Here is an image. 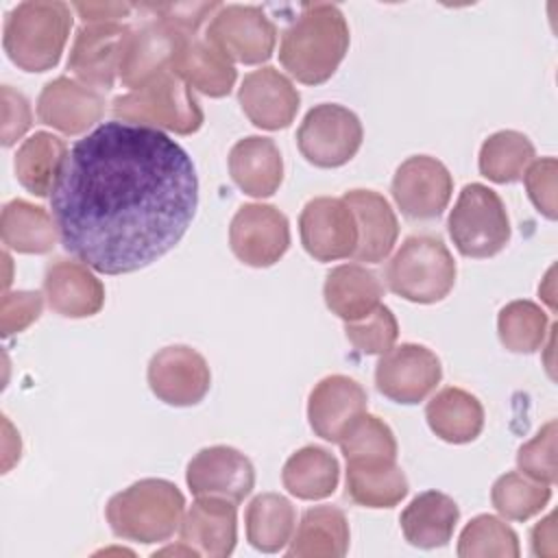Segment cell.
Returning <instances> with one entry per match:
<instances>
[{
  "label": "cell",
  "instance_id": "cell-1",
  "mask_svg": "<svg viewBox=\"0 0 558 558\" xmlns=\"http://www.w3.org/2000/svg\"><path fill=\"white\" fill-rule=\"evenodd\" d=\"M50 207L68 253L100 275H129L185 235L198 177L163 131L111 120L70 148Z\"/></svg>",
  "mask_w": 558,
  "mask_h": 558
},
{
  "label": "cell",
  "instance_id": "cell-2",
  "mask_svg": "<svg viewBox=\"0 0 558 558\" xmlns=\"http://www.w3.org/2000/svg\"><path fill=\"white\" fill-rule=\"evenodd\" d=\"M349 50V24L329 2L305 4L283 31L279 61L290 76L305 85H320L333 76Z\"/></svg>",
  "mask_w": 558,
  "mask_h": 558
},
{
  "label": "cell",
  "instance_id": "cell-3",
  "mask_svg": "<svg viewBox=\"0 0 558 558\" xmlns=\"http://www.w3.org/2000/svg\"><path fill=\"white\" fill-rule=\"evenodd\" d=\"M185 510L183 493L168 480H140L113 495L107 504L111 532L135 543L168 541L181 525Z\"/></svg>",
  "mask_w": 558,
  "mask_h": 558
},
{
  "label": "cell",
  "instance_id": "cell-4",
  "mask_svg": "<svg viewBox=\"0 0 558 558\" xmlns=\"http://www.w3.org/2000/svg\"><path fill=\"white\" fill-rule=\"evenodd\" d=\"M70 28L72 11L65 2H22L4 20V52L20 70L46 72L59 63Z\"/></svg>",
  "mask_w": 558,
  "mask_h": 558
},
{
  "label": "cell",
  "instance_id": "cell-5",
  "mask_svg": "<svg viewBox=\"0 0 558 558\" xmlns=\"http://www.w3.org/2000/svg\"><path fill=\"white\" fill-rule=\"evenodd\" d=\"M388 288L412 303H438L456 283V262L442 240L410 235L386 268Z\"/></svg>",
  "mask_w": 558,
  "mask_h": 558
},
{
  "label": "cell",
  "instance_id": "cell-6",
  "mask_svg": "<svg viewBox=\"0 0 558 558\" xmlns=\"http://www.w3.org/2000/svg\"><path fill=\"white\" fill-rule=\"evenodd\" d=\"M111 111L122 122L166 129L179 135L196 133L203 124V111L192 89L172 70L140 89L116 96Z\"/></svg>",
  "mask_w": 558,
  "mask_h": 558
},
{
  "label": "cell",
  "instance_id": "cell-7",
  "mask_svg": "<svg viewBox=\"0 0 558 558\" xmlns=\"http://www.w3.org/2000/svg\"><path fill=\"white\" fill-rule=\"evenodd\" d=\"M449 238L464 257H493L510 240V218L499 194L482 183L462 187L449 220Z\"/></svg>",
  "mask_w": 558,
  "mask_h": 558
},
{
  "label": "cell",
  "instance_id": "cell-8",
  "mask_svg": "<svg viewBox=\"0 0 558 558\" xmlns=\"http://www.w3.org/2000/svg\"><path fill=\"white\" fill-rule=\"evenodd\" d=\"M360 118L336 102H323L307 111L299 131L296 146L301 155L318 168H338L355 157L362 146Z\"/></svg>",
  "mask_w": 558,
  "mask_h": 558
},
{
  "label": "cell",
  "instance_id": "cell-9",
  "mask_svg": "<svg viewBox=\"0 0 558 558\" xmlns=\"http://www.w3.org/2000/svg\"><path fill=\"white\" fill-rule=\"evenodd\" d=\"M205 39L227 59L255 65L270 59L277 44V28L259 7L227 4L211 15Z\"/></svg>",
  "mask_w": 558,
  "mask_h": 558
},
{
  "label": "cell",
  "instance_id": "cell-10",
  "mask_svg": "<svg viewBox=\"0 0 558 558\" xmlns=\"http://www.w3.org/2000/svg\"><path fill=\"white\" fill-rule=\"evenodd\" d=\"M442 366L434 351L423 344H399L381 353L375 368L377 390L395 403L414 405L427 399L440 384Z\"/></svg>",
  "mask_w": 558,
  "mask_h": 558
},
{
  "label": "cell",
  "instance_id": "cell-11",
  "mask_svg": "<svg viewBox=\"0 0 558 558\" xmlns=\"http://www.w3.org/2000/svg\"><path fill=\"white\" fill-rule=\"evenodd\" d=\"M229 246L242 264L268 268L277 264L290 246L288 218L272 205H242L229 225Z\"/></svg>",
  "mask_w": 558,
  "mask_h": 558
},
{
  "label": "cell",
  "instance_id": "cell-12",
  "mask_svg": "<svg viewBox=\"0 0 558 558\" xmlns=\"http://www.w3.org/2000/svg\"><path fill=\"white\" fill-rule=\"evenodd\" d=\"M390 192L405 218L434 220L449 205L453 179L436 157L414 155L397 168Z\"/></svg>",
  "mask_w": 558,
  "mask_h": 558
},
{
  "label": "cell",
  "instance_id": "cell-13",
  "mask_svg": "<svg viewBox=\"0 0 558 558\" xmlns=\"http://www.w3.org/2000/svg\"><path fill=\"white\" fill-rule=\"evenodd\" d=\"M146 377L153 395L177 408L201 403L211 386V373L205 357L185 344L159 349L148 362Z\"/></svg>",
  "mask_w": 558,
  "mask_h": 558
},
{
  "label": "cell",
  "instance_id": "cell-14",
  "mask_svg": "<svg viewBox=\"0 0 558 558\" xmlns=\"http://www.w3.org/2000/svg\"><path fill=\"white\" fill-rule=\"evenodd\" d=\"M303 248L318 262L351 257L357 246V222L342 198L318 196L305 203L299 216Z\"/></svg>",
  "mask_w": 558,
  "mask_h": 558
},
{
  "label": "cell",
  "instance_id": "cell-15",
  "mask_svg": "<svg viewBox=\"0 0 558 558\" xmlns=\"http://www.w3.org/2000/svg\"><path fill=\"white\" fill-rule=\"evenodd\" d=\"M185 37L190 35L179 33L177 28L168 26L157 17L137 28H129L118 68L122 85L131 87L133 92L148 85L159 74L168 72L172 68L174 52Z\"/></svg>",
  "mask_w": 558,
  "mask_h": 558
},
{
  "label": "cell",
  "instance_id": "cell-16",
  "mask_svg": "<svg viewBox=\"0 0 558 558\" xmlns=\"http://www.w3.org/2000/svg\"><path fill=\"white\" fill-rule=\"evenodd\" d=\"M185 482L196 497H225L240 504L253 490L255 469L242 451L214 445L190 460Z\"/></svg>",
  "mask_w": 558,
  "mask_h": 558
},
{
  "label": "cell",
  "instance_id": "cell-17",
  "mask_svg": "<svg viewBox=\"0 0 558 558\" xmlns=\"http://www.w3.org/2000/svg\"><path fill=\"white\" fill-rule=\"evenodd\" d=\"M129 26L120 22L85 24L76 31L68 68L89 87L109 89L113 87L122 44L126 39Z\"/></svg>",
  "mask_w": 558,
  "mask_h": 558
},
{
  "label": "cell",
  "instance_id": "cell-18",
  "mask_svg": "<svg viewBox=\"0 0 558 558\" xmlns=\"http://www.w3.org/2000/svg\"><path fill=\"white\" fill-rule=\"evenodd\" d=\"M238 100L246 118L266 131L290 126L299 111V89L277 68H259L248 72L240 85Z\"/></svg>",
  "mask_w": 558,
  "mask_h": 558
},
{
  "label": "cell",
  "instance_id": "cell-19",
  "mask_svg": "<svg viewBox=\"0 0 558 558\" xmlns=\"http://www.w3.org/2000/svg\"><path fill=\"white\" fill-rule=\"evenodd\" d=\"M102 94L68 76L46 83L37 98V118L65 135L85 133L102 118Z\"/></svg>",
  "mask_w": 558,
  "mask_h": 558
},
{
  "label": "cell",
  "instance_id": "cell-20",
  "mask_svg": "<svg viewBox=\"0 0 558 558\" xmlns=\"http://www.w3.org/2000/svg\"><path fill=\"white\" fill-rule=\"evenodd\" d=\"M181 543L198 556L225 558L238 541L235 504L225 497H196L181 519Z\"/></svg>",
  "mask_w": 558,
  "mask_h": 558
},
{
  "label": "cell",
  "instance_id": "cell-21",
  "mask_svg": "<svg viewBox=\"0 0 558 558\" xmlns=\"http://www.w3.org/2000/svg\"><path fill=\"white\" fill-rule=\"evenodd\" d=\"M366 390L347 375H329L320 379L307 401L310 427L327 442H338L342 429L362 412H366Z\"/></svg>",
  "mask_w": 558,
  "mask_h": 558
},
{
  "label": "cell",
  "instance_id": "cell-22",
  "mask_svg": "<svg viewBox=\"0 0 558 558\" xmlns=\"http://www.w3.org/2000/svg\"><path fill=\"white\" fill-rule=\"evenodd\" d=\"M44 294L48 305L65 318H85L100 312L105 303V286L83 262L57 259L44 277Z\"/></svg>",
  "mask_w": 558,
  "mask_h": 558
},
{
  "label": "cell",
  "instance_id": "cell-23",
  "mask_svg": "<svg viewBox=\"0 0 558 558\" xmlns=\"http://www.w3.org/2000/svg\"><path fill=\"white\" fill-rule=\"evenodd\" d=\"M342 201L351 207L360 233L351 257L368 264L386 259L399 235V222L390 203L373 190H349Z\"/></svg>",
  "mask_w": 558,
  "mask_h": 558
},
{
  "label": "cell",
  "instance_id": "cell-24",
  "mask_svg": "<svg viewBox=\"0 0 558 558\" xmlns=\"http://www.w3.org/2000/svg\"><path fill=\"white\" fill-rule=\"evenodd\" d=\"M170 70L187 87H194L211 98L227 96L238 78L231 59H227L214 44L198 39L196 35H190L179 44Z\"/></svg>",
  "mask_w": 558,
  "mask_h": 558
},
{
  "label": "cell",
  "instance_id": "cell-25",
  "mask_svg": "<svg viewBox=\"0 0 558 558\" xmlns=\"http://www.w3.org/2000/svg\"><path fill=\"white\" fill-rule=\"evenodd\" d=\"M229 172L244 194L266 198L283 181V159L270 137L251 135L238 140L229 150Z\"/></svg>",
  "mask_w": 558,
  "mask_h": 558
},
{
  "label": "cell",
  "instance_id": "cell-26",
  "mask_svg": "<svg viewBox=\"0 0 558 558\" xmlns=\"http://www.w3.org/2000/svg\"><path fill=\"white\" fill-rule=\"evenodd\" d=\"M323 294L327 307L338 318L353 323L366 318L381 305L384 286L373 270L360 264H342L327 272Z\"/></svg>",
  "mask_w": 558,
  "mask_h": 558
},
{
  "label": "cell",
  "instance_id": "cell-27",
  "mask_svg": "<svg viewBox=\"0 0 558 558\" xmlns=\"http://www.w3.org/2000/svg\"><path fill=\"white\" fill-rule=\"evenodd\" d=\"M458 519V504L449 495L440 490H425L405 506L399 523L410 545L421 549H434L451 541Z\"/></svg>",
  "mask_w": 558,
  "mask_h": 558
},
{
  "label": "cell",
  "instance_id": "cell-28",
  "mask_svg": "<svg viewBox=\"0 0 558 558\" xmlns=\"http://www.w3.org/2000/svg\"><path fill=\"white\" fill-rule=\"evenodd\" d=\"M429 429L445 442L464 445L475 440L484 427V408L462 388H442L425 408Z\"/></svg>",
  "mask_w": 558,
  "mask_h": 558
},
{
  "label": "cell",
  "instance_id": "cell-29",
  "mask_svg": "<svg viewBox=\"0 0 558 558\" xmlns=\"http://www.w3.org/2000/svg\"><path fill=\"white\" fill-rule=\"evenodd\" d=\"M349 549V521L333 506H314L303 512L290 538L288 556L296 558H342Z\"/></svg>",
  "mask_w": 558,
  "mask_h": 558
},
{
  "label": "cell",
  "instance_id": "cell-30",
  "mask_svg": "<svg viewBox=\"0 0 558 558\" xmlns=\"http://www.w3.org/2000/svg\"><path fill=\"white\" fill-rule=\"evenodd\" d=\"M347 495L364 508H392L408 495V480L397 460H349Z\"/></svg>",
  "mask_w": 558,
  "mask_h": 558
},
{
  "label": "cell",
  "instance_id": "cell-31",
  "mask_svg": "<svg viewBox=\"0 0 558 558\" xmlns=\"http://www.w3.org/2000/svg\"><path fill=\"white\" fill-rule=\"evenodd\" d=\"M340 480L338 460L323 447H303L294 451L281 471V482L290 495L314 501L333 495Z\"/></svg>",
  "mask_w": 558,
  "mask_h": 558
},
{
  "label": "cell",
  "instance_id": "cell-32",
  "mask_svg": "<svg viewBox=\"0 0 558 558\" xmlns=\"http://www.w3.org/2000/svg\"><path fill=\"white\" fill-rule=\"evenodd\" d=\"M68 146L61 137L39 131L15 155V177L35 196H48L59 179Z\"/></svg>",
  "mask_w": 558,
  "mask_h": 558
},
{
  "label": "cell",
  "instance_id": "cell-33",
  "mask_svg": "<svg viewBox=\"0 0 558 558\" xmlns=\"http://www.w3.org/2000/svg\"><path fill=\"white\" fill-rule=\"evenodd\" d=\"M244 523L248 543L259 551L272 554L290 543L296 525V510L283 495L262 493L248 504Z\"/></svg>",
  "mask_w": 558,
  "mask_h": 558
},
{
  "label": "cell",
  "instance_id": "cell-34",
  "mask_svg": "<svg viewBox=\"0 0 558 558\" xmlns=\"http://www.w3.org/2000/svg\"><path fill=\"white\" fill-rule=\"evenodd\" d=\"M0 233L7 248L17 253H48L59 231L54 218L44 207L15 198L2 209Z\"/></svg>",
  "mask_w": 558,
  "mask_h": 558
},
{
  "label": "cell",
  "instance_id": "cell-35",
  "mask_svg": "<svg viewBox=\"0 0 558 558\" xmlns=\"http://www.w3.org/2000/svg\"><path fill=\"white\" fill-rule=\"evenodd\" d=\"M534 161L532 142L519 131L493 133L480 148V172L495 183H514Z\"/></svg>",
  "mask_w": 558,
  "mask_h": 558
},
{
  "label": "cell",
  "instance_id": "cell-36",
  "mask_svg": "<svg viewBox=\"0 0 558 558\" xmlns=\"http://www.w3.org/2000/svg\"><path fill=\"white\" fill-rule=\"evenodd\" d=\"M551 497V488L545 482H536L523 473L510 471L497 477L490 490L495 510L510 521H527L538 514Z\"/></svg>",
  "mask_w": 558,
  "mask_h": 558
},
{
  "label": "cell",
  "instance_id": "cell-37",
  "mask_svg": "<svg viewBox=\"0 0 558 558\" xmlns=\"http://www.w3.org/2000/svg\"><path fill=\"white\" fill-rule=\"evenodd\" d=\"M501 344L512 353H534L547 333V314L532 301H512L497 318Z\"/></svg>",
  "mask_w": 558,
  "mask_h": 558
},
{
  "label": "cell",
  "instance_id": "cell-38",
  "mask_svg": "<svg viewBox=\"0 0 558 558\" xmlns=\"http://www.w3.org/2000/svg\"><path fill=\"white\" fill-rule=\"evenodd\" d=\"M338 445L349 460H397L392 429L375 414H357L340 434Z\"/></svg>",
  "mask_w": 558,
  "mask_h": 558
},
{
  "label": "cell",
  "instance_id": "cell-39",
  "mask_svg": "<svg viewBox=\"0 0 558 558\" xmlns=\"http://www.w3.org/2000/svg\"><path fill=\"white\" fill-rule=\"evenodd\" d=\"M458 556L475 558V556H501L517 558L519 556V538L510 525L490 514H480L469 521L458 541Z\"/></svg>",
  "mask_w": 558,
  "mask_h": 558
},
{
  "label": "cell",
  "instance_id": "cell-40",
  "mask_svg": "<svg viewBox=\"0 0 558 558\" xmlns=\"http://www.w3.org/2000/svg\"><path fill=\"white\" fill-rule=\"evenodd\" d=\"M344 333L349 342L366 355H381L395 347L399 336V325L390 307L379 305L373 314L362 320L344 323Z\"/></svg>",
  "mask_w": 558,
  "mask_h": 558
},
{
  "label": "cell",
  "instance_id": "cell-41",
  "mask_svg": "<svg viewBox=\"0 0 558 558\" xmlns=\"http://www.w3.org/2000/svg\"><path fill=\"white\" fill-rule=\"evenodd\" d=\"M517 464L536 482H545L549 486L556 482V421L543 425L532 440L521 445Z\"/></svg>",
  "mask_w": 558,
  "mask_h": 558
},
{
  "label": "cell",
  "instance_id": "cell-42",
  "mask_svg": "<svg viewBox=\"0 0 558 558\" xmlns=\"http://www.w3.org/2000/svg\"><path fill=\"white\" fill-rule=\"evenodd\" d=\"M556 174H558V163L554 157L536 159L523 172L530 201L549 220L556 218Z\"/></svg>",
  "mask_w": 558,
  "mask_h": 558
},
{
  "label": "cell",
  "instance_id": "cell-43",
  "mask_svg": "<svg viewBox=\"0 0 558 558\" xmlns=\"http://www.w3.org/2000/svg\"><path fill=\"white\" fill-rule=\"evenodd\" d=\"M222 4L218 2H174V4H140L142 11L159 15L161 22L177 28L183 35H194L196 28L214 15Z\"/></svg>",
  "mask_w": 558,
  "mask_h": 558
},
{
  "label": "cell",
  "instance_id": "cell-44",
  "mask_svg": "<svg viewBox=\"0 0 558 558\" xmlns=\"http://www.w3.org/2000/svg\"><path fill=\"white\" fill-rule=\"evenodd\" d=\"M41 314V294L39 292H4L0 305V329L2 336L17 333L26 329Z\"/></svg>",
  "mask_w": 558,
  "mask_h": 558
},
{
  "label": "cell",
  "instance_id": "cell-45",
  "mask_svg": "<svg viewBox=\"0 0 558 558\" xmlns=\"http://www.w3.org/2000/svg\"><path fill=\"white\" fill-rule=\"evenodd\" d=\"M31 126L28 100L13 87H2V144L13 146Z\"/></svg>",
  "mask_w": 558,
  "mask_h": 558
},
{
  "label": "cell",
  "instance_id": "cell-46",
  "mask_svg": "<svg viewBox=\"0 0 558 558\" xmlns=\"http://www.w3.org/2000/svg\"><path fill=\"white\" fill-rule=\"evenodd\" d=\"M74 9L85 20V24H100V22H116L118 17H126L133 4L126 2H74Z\"/></svg>",
  "mask_w": 558,
  "mask_h": 558
},
{
  "label": "cell",
  "instance_id": "cell-47",
  "mask_svg": "<svg viewBox=\"0 0 558 558\" xmlns=\"http://www.w3.org/2000/svg\"><path fill=\"white\" fill-rule=\"evenodd\" d=\"M556 517L549 514L545 517L532 532V551L536 556H545V558H554L558 554V545H556Z\"/></svg>",
  "mask_w": 558,
  "mask_h": 558
}]
</instances>
